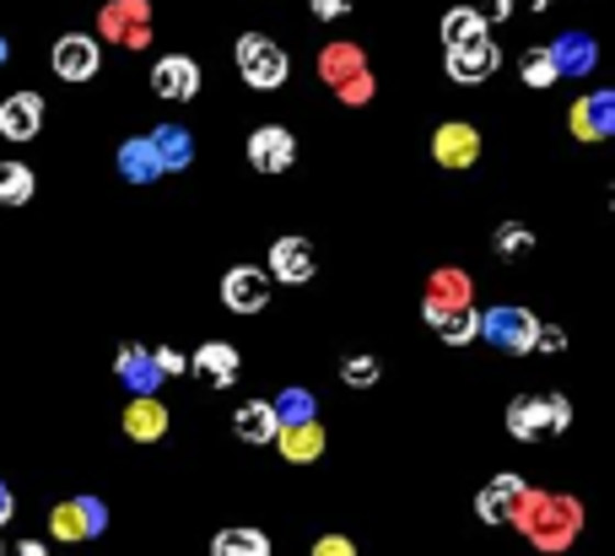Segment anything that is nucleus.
Returning <instances> with one entry per match:
<instances>
[{
	"label": "nucleus",
	"mask_w": 615,
	"mask_h": 556,
	"mask_svg": "<svg viewBox=\"0 0 615 556\" xmlns=\"http://www.w3.org/2000/svg\"><path fill=\"white\" fill-rule=\"evenodd\" d=\"M513 524H524V535H535L540 546H567L578 535V502H561V497H524Z\"/></svg>",
	"instance_id": "nucleus-1"
},
{
	"label": "nucleus",
	"mask_w": 615,
	"mask_h": 556,
	"mask_svg": "<svg viewBox=\"0 0 615 556\" xmlns=\"http://www.w3.org/2000/svg\"><path fill=\"white\" fill-rule=\"evenodd\" d=\"M572 422V405L561 400V394H540V400H513L507 405V433L518 437V443H529V437H540V433H561Z\"/></svg>",
	"instance_id": "nucleus-2"
},
{
	"label": "nucleus",
	"mask_w": 615,
	"mask_h": 556,
	"mask_svg": "<svg viewBox=\"0 0 615 556\" xmlns=\"http://www.w3.org/2000/svg\"><path fill=\"white\" fill-rule=\"evenodd\" d=\"M238 70H244V81L254 92H276L281 81H287V55H281V44H270L265 33H244L238 38Z\"/></svg>",
	"instance_id": "nucleus-3"
},
{
	"label": "nucleus",
	"mask_w": 615,
	"mask_h": 556,
	"mask_svg": "<svg viewBox=\"0 0 615 556\" xmlns=\"http://www.w3.org/2000/svg\"><path fill=\"white\" fill-rule=\"evenodd\" d=\"M103 524H109V508H103L98 497H76V502H60V508L49 513L55 541H87V535H103Z\"/></svg>",
	"instance_id": "nucleus-4"
},
{
	"label": "nucleus",
	"mask_w": 615,
	"mask_h": 556,
	"mask_svg": "<svg viewBox=\"0 0 615 556\" xmlns=\"http://www.w3.org/2000/svg\"><path fill=\"white\" fill-rule=\"evenodd\" d=\"M481 330H487V341L502 346V352H529L535 335H540V319L524 309H492V313H481Z\"/></svg>",
	"instance_id": "nucleus-5"
},
{
	"label": "nucleus",
	"mask_w": 615,
	"mask_h": 556,
	"mask_svg": "<svg viewBox=\"0 0 615 556\" xmlns=\"http://www.w3.org/2000/svg\"><path fill=\"white\" fill-rule=\"evenodd\" d=\"M265 298H270V276H265V270L233 265V270L222 276V303H227V313H259Z\"/></svg>",
	"instance_id": "nucleus-6"
},
{
	"label": "nucleus",
	"mask_w": 615,
	"mask_h": 556,
	"mask_svg": "<svg viewBox=\"0 0 615 556\" xmlns=\"http://www.w3.org/2000/svg\"><path fill=\"white\" fill-rule=\"evenodd\" d=\"M292 157H298L292 130H281V124H259V130L248 135V163H254L259 174H281V168H292Z\"/></svg>",
	"instance_id": "nucleus-7"
},
{
	"label": "nucleus",
	"mask_w": 615,
	"mask_h": 556,
	"mask_svg": "<svg viewBox=\"0 0 615 556\" xmlns=\"http://www.w3.org/2000/svg\"><path fill=\"white\" fill-rule=\"evenodd\" d=\"M152 92L168 98V103H189L200 92V65L189 60V55H163V60L152 65Z\"/></svg>",
	"instance_id": "nucleus-8"
},
{
	"label": "nucleus",
	"mask_w": 615,
	"mask_h": 556,
	"mask_svg": "<svg viewBox=\"0 0 615 556\" xmlns=\"http://www.w3.org/2000/svg\"><path fill=\"white\" fill-rule=\"evenodd\" d=\"M98 65H103L98 38H87V33H65L55 44V76H65V81H92Z\"/></svg>",
	"instance_id": "nucleus-9"
},
{
	"label": "nucleus",
	"mask_w": 615,
	"mask_h": 556,
	"mask_svg": "<svg viewBox=\"0 0 615 556\" xmlns=\"http://www.w3.org/2000/svg\"><path fill=\"white\" fill-rule=\"evenodd\" d=\"M103 38H114V44H130V49H141V44L152 38V22H146V0H114V5L103 11Z\"/></svg>",
	"instance_id": "nucleus-10"
},
{
	"label": "nucleus",
	"mask_w": 615,
	"mask_h": 556,
	"mask_svg": "<svg viewBox=\"0 0 615 556\" xmlns=\"http://www.w3.org/2000/svg\"><path fill=\"white\" fill-rule=\"evenodd\" d=\"M38 124H44V98L38 92H11L0 103V135L5 141H33Z\"/></svg>",
	"instance_id": "nucleus-11"
},
{
	"label": "nucleus",
	"mask_w": 615,
	"mask_h": 556,
	"mask_svg": "<svg viewBox=\"0 0 615 556\" xmlns=\"http://www.w3.org/2000/svg\"><path fill=\"white\" fill-rule=\"evenodd\" d=\"M524 497H529V487H524V481L507 470V476H496L492 487L476 497V513H481L487 524H507V519L518 513V502H524Z\"/></svg>",
	"instance_id": "nucleus-12"
},
{
	"label": "nucleus",
	"mask_w": 615,
	"mask_h": 556,
	"mask_svg": "<svg viewBox=\"0 0 615 556\" xmlns=\"http://www.w3.org/2000/svg\"><path fill=\"white\" fill-rule=\"evenodd\" d=\"M270 276L287 281V287H303L308 276H313V248L303 238H276L270 244Z\"/></svg>",
	"instance_id": "nucleus-13"
},
{
	"label": "nucleus",
	"mask_w": 615,
	"mask_h": 556,
	"mask_svg": "<svg viewBox=\"0 0 615 556\" xmlns=\"http://www.w3.org/2000/svg\"><path fill=\"white\" fill-rule=\"evenodd\" d=\"M496 65H502V55H496L492 38H476V44H465V49H448V76H454V81H487Z\"/></svg>",
	"instance_id": "nucleus-14"
},
{
	"label": "nucleus",
	"mask_w": 615,
	"mask_h": 556,
	"mask_svg": "<svg viewBox=\"0 0 615 556\" xmlns=\"http://www.w3.org/2000/svg\"><path fill=\"white\" fill-rule=\"evenodd\" d=\"M189 368L200 372V378H205L211 389H227V383L238 378V352H233L227 341H205V346H200V352L189 357Z\"/></svg>",
	"instance_id": "nucleus-15"
},
{
	"label": "nucleus",
	"mask_w": 615,
	"mask_h": 556,
	"mask_svg": "<svg viewBox=\"0 0 615 556\" xmlns=\"http://www.w3.org/2000/svg\"><path fill=\"white\" fill-rule=\"evenodd\" d=\"M572 130L583 141H605L615 130V92H589L578 109H572Z\"/></svg>",
	"instance_id": "nucleus-16"
},
{
	"label": "nucleus",
	"mask_w": 615,
	"mask_h": 556,
	"mask_svg": "<svg viewBox=\"0 0 615 556\" xmlns=\"http://www.w3.org/2000/svg\"><path fill=\"white\" fill-rule=\"evenodd\" d=\"M120 378L124 389L135 394V400H157V383H163V372L152 363V352H141V346H124L120 352Z\"/></svg>",
	"instance_id": "nucleus-17"
},
{
	"label": "nucleus",
	"mask_w": 615,
	"mask_h": 556,
	"mask_svg": "<svg viewBox=\"0 0 615 556\" xmlns=\"http://www.w3.org/2000/svg\"><path fill=\"white\" fill-rule=\"evenodd\" d=\"M594 38L589 33H561L551 44V65H556V76H589L594 70Z\"/></svg>",
	"instance_id": "nucleus-18"
},
{
	"label": "nucleus",
	"mask_w": 615,
	"mask_h": 556,
	"mask_svg": "<svg viewBox=\"0 0 615 556\" xmlns=\"http://www.w3.org/2000/svg\"><path fill=\"white\" fill-rule=\"evenodd\" d=\"M427 324L448 341V346H465V341L481 335V313L470 309V303H465V309H437V303H427Z\"/></svg>",
	"instance_id": "nucleus-19"
},
{
	"label": "nucleus",
	"mask_w": 615,
	"mask_h": 556,
	"mask_svg": "<svg viewBox=\"0 0 615 556\" xmlns=\"http://www.w3.org/2000/svg\"><path fill=\"white\" fill-rule=\"evenodd\" d=\"M120 174H124V185H152L163 174V163H157V152H152L146 135H135V141L120 146Z\"/></svg>",
	"instance_id": "nucleus-20"
},
{
	"label": "nucleus",
	"mask_w": 615,
	"mask_h": 556,
	"mask_svg": "<svg viewBox=\"0 0 615 556\" xmlns=\"http://www.w3.org/2000/svg\"><path fill=\"white\" fill-rule=\"evenodd\" d=\"M318 70H324V81H335L340 92H346L351 81H362V76H368V65H362V49H357V44H329Z\"/></svg>",
	"instance_id": "nucleus-21"
},
{
	"label": "nucleus",
	"mask_w": 615,
	"mask_h": 556,
	"mask_svg": "<svg viewBox=\"0 0 615 556\" xmlns=\"http://www.w3.org/2000/svg\"><path fill=\"white\" fill-rule=\"evenodd\" d=\"M432 152H437V163L465 168V163H476V130L470 124H443L437 141H432Z\"/></svg>",
	"instance_id": "nucleus-22"
},
{
	"label": "nucleus",
	"mask_w": 615,
	"mask_h": 556,
	"mask_svg": "<svg viewBox=\"0 0 615 556\" xmlns=\"http://www.w3.org/2000/svg\"><path fill=\"white\" fill-rule=\"evenodd\" d=\"M146 141H152V152H157L163 168H189V157H194V141H189V130H179V124H157Z\"/></svg>",
	"instance_id": "nucleus-23"
},
{
	"label": "nucleus",
	"mask_w": 615,
	"mask_h": 556,
	"mask_svg": "<svg viewBox=\"0 0 615 556\" xmlns=\"http://www.w3.org/2000/svg\"><path fill=\"white\" fill-rule=\"evenodd\" d=\"M270 411H276V427L287 433V427H313L318 422V400L308 394V389H287L281 400H270Z\"/></svg>",
	"instance_id": "nucleus-24"
},
{
	"label": "nucleus",
	"mask_w": 615,
	"mask_h": 556,
	"mask_svg": "<svg viewBox=\"0 0 615 556\" xmlns=\"http://www.w3.org/2000/svg\"><path fill=\"white\" fill-rule=\"evenodd\" d=\"M233 427H238V437H244V443H276V437H281L270 400H254V405H244V411L233 416Z\"/></svg>",
	"instance_id": "nucleus-25"
},
{
	"label": "nucleus",
	"mask_w": 615,
	"mask_h": 556,
	"mask_svg": "<svg viewBox=\"0 0 615 556\" xmlns=\"http://www.w3.org/2000/svg\"><path fill=\"white\" fill-rule=\"evenodd\" d=\"M124 433L141 437V443H152V437L168 433V411H163L157 400H130V411H124Z\"/></svg>",
	"instance_id": "nucleus-26"
},
{
	"label": "nucleus",
	"mask_w": 615,
	"mask_h": 556,
	"mask_svg": "<svg viewBox=\"0 0 615 556\" xmlns=\"http://www.w3.org/2000/svg\"><path fill=\"white\" fill-rule=\"evenodd\" d=\"M476 38H487V22H481L470 5L443 11V44H448V49H465V44H476Z\"/></svg>",
	"instance_id": "nucleus-27"
},
{
	"label": "nucleus",
	"mask_w": 615,
	"mask_h": 556,
	"mask_svg": "<svg viewBox=\"0 0 615 556\" xmlns=\"http://www.w3.org/2000/svg\"><path fill=\"white\" fill-rule=\"evenodd\" d=\"M276 443H281V454H287L292 465H308V459H318V454H324V433H318V422H313V427H287Z\"/></svg>",
	"instance_id": "nucleus-28"
},
{
	"label": "nucleus",
	"mask_w": 615,
	"mask_h": 556,
	"mask_svg": "<svg viewBox=\"0 0 615 556\" xmlns=\"http://www.w3.org/2000/svg\"><path fill=\"white\" fill-rule=\"evenodd\" d=\"M211 556H270V541L259 530H222L211 541Z\"/></svg>",
	"instance_id": "nucleus-29"
},
{
	"label": "nucleus",
	"mask_w": 615,
	"mask_h": 556,
	"mask_svg": "<svg viewBox=\"0 0 615 556\" xmlns=\"http://www.w3.org/2000/svg\"><path fill=\"white\" fill-rule=\"evenodd\" d=\"M27 200H33V168L5 163L0 168V205H27Z\"/></svg>",
	"instance_id": "nucleus-30"
},
{
	"label": "nucleus",
	"mask_w": 615,
	"mask_h": 556,
	"mask_svg": "<svg viewBox=\"0 0 615 556\" xmlns=\"http://www.w3.org/2000/svg\"><path fill=\"white\" fill-rule=\"evenodd\" d=\"M518 76L529 81V87H551L556 81V65H551V49H529L524 60H518Z\"/></svg>",
	"instance_id": "nucleus-31"
},
{
	"label": "nucleus",
	"mask_w": 615,
	"mask_h": 556,
	"mask_svg": "<svg viewBox=\"0 0 615 556\" xmlns=\"http://www.w3.org/2000/svg\"><path fill=\"white\" fill-rule=\"evenodd\" d=\"M437 309H465V276H454V270H443L437 281H432V298Z\"/></svg>",
	"instance_id": "nucleus-32"
},
{
	"label": "nucleus",
	"mask_w": 615,
	"mask_h": 556,
	"mask_svg": "<svg viewBox=\"0 0 615 556\" xmlns=\"http://www.w3.org/2000/svg\"><path fill=\"white\" fill-rule=\"evenodd\" d=\"M496 248H502V254H524V248H535V233H529L524 222H502V233H496Z\"/></svg>",
	"instance_id": "nucleus-33"
},
{
	"label": "nucleus",
	"mask_w": 615,
	"mask_h": 556,
	"mask_svg": "<svg viewBox=\"0 0 615 556\" xmlns=\"http://www.w3.org/2000/svg\"><path fill=\"white\" fill-rule=\"evenodd\" d=\"M340 378L357 383V389H368V383H378V363H372V357H346V363H340Z\"/></svg>",
	"instance_id": "nucleus-34"
},
{
	"label": "nucleus",
	"mask_w": 615,
	"mask_h": 556,
	"mask_svg": "<svg viewBox=\"0 0 615 556\" xmlns=\"http://www.w3.org/2000/svg\"><path fill=\"white\" fill-rule=\"evenodd\" d=\"M152 363H157V372H163V378H174V372H185V368H189V357H179L174 346H163V352H152Z\"/></svg>",
	"instance_id": "nucleus-35"
},
{
	"label": "nucleus",
	"mask_w": 615,
	"mask_h": 556,
	"mask_svg": "<svg viewBox=\"0 0 615 556\" xmlns=\"http://www.w3.org/2000/svg\"><path fill=\"white\" fill-rule=\"evenodd\" d=\"M470 11H476L481 22H502V16H513V5H507V0H476Z\"/></svg>",
	"instance_id": "nucleus-36"
},
{
	"label": "nucleus",
	"mask_w": 615,
	"mask_h": 556,
	"mask_svg": "<svg viewBox=\"0 0 615 556\" xmlns=\"http://www.w3.org/2000/svg\"><path fill=\"white\" fill-rule=\"evenodd\" d=\"M313 556H357V546H351V541H340V535H324V541L313 546Z\"/></svg>",
	"instance_id": "nucleus-37"
},
{
	"label": "nucleus",
	"mask_w": 615,
	"mask_h": 556,
	"mask_svg": "<svg viewBox=\"0 0 615 556\" xmlns=\"http://www.w3.org/2000/svg\"><path fill=\"white\" fill-rule=\"evenodd\" d=\"M346 5H351V0H313V16L335 22V16H346Z\"/></svg>",
	"instance_id": "nucleus-38"
},
{
	"label": "nucleus",
	"mask_w": 615,
	"mask_h": 556,
	"mask_svg": "<svg viewBox=\"0 0 615 556\" xmlns=\"http://www.w3.org/2000/svg\"><path fill=\"white\" fill-rule=\"evenodd\" d=\"M535 346H546V352H561V346H567V335H561V330H546V324H540Z\"/></svg>",
	"instance_id": "nucleus-39"
},
{
	"label": "nucleus",
	"mask_w": 615,
	"mask_h": 556,
	"mask_svg": "<svg viewBox=\"0 0 615 556\" xmlns=\"http://www.w3.org/2000/svg\"><path fill=\"white\" fill-rule=\"evenodd\" d=\"M368 76H362V81H351V87H346V92H340V98H346V103H368Z\"/></svg>",
	"instance_id": "nucleus-40"
},
{
	"label": "nucleus",
	"mask_w": 615,
	"mask_h": 556,
	"mask_svg": "<svg viewBox=\"0 0 615 556\" xmlns=\"http://www.w3.org/2000/svg\"><path fill=\"white\" fill-rule=\"evenodd\" d=\"M11 513H16V497H11V487L0 481V524H11Z\"/></svg>",
	"instance_id": "nucleus-41"
},
{
	"label": "nucleus",
	"mask_w": 615,
	"mask_h": 556,
	"mask_svg": "<svg viewBox=\"0 0 615 556\" xmlns=\"http://www.w3.org/2000/svg\"><path fill=\"white\" fill-rule=\"evenodd\" d=\"M11 556H49V552H44V541H22Z\"/></svg>",
	"instance_id": "nucleus-42"
},
{
	"label": "nucleus",
	"mask_w": 615,
	"mask_h": 556,
	"mask_svg": "<svg viewBox=\"0 0 615 556\" xmlns=\"http://www.w3.org/2000/svg\"><path fill=\"white\" fill-rule=\"evenodd\" d=\"M507 5H513V11H546L551 0H507Z\"/></svg>",
	"instance_id": "nucleus-43"
},
{
	"label": "nucleus",
	"mask_w": 615,
	"mask_h": 556,
	"mask_svg": "<svg viewBox=\"0 0 615 556\" xmlns=\"http://www.w3.org/2000/svg\"><path fill=\"white\" fill-rule=\"evenodd\" d=\"M0 60H5V38H0Z\"/></svg>",
	"instance_id": "nucleus-44"
}]
</instances>
